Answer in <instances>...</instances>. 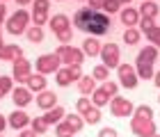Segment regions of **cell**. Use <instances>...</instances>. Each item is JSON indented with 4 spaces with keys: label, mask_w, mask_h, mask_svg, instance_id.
Returning a JSON list of instances; mask_svg holds the SVG:
<instances>
[{
    "label": "cell",
    "mask_w": 160,
    "mask_h": 137,
    "mask_svg": "<svg viewBox=\"0 0 160 137\" xmlns=\"http://www.w3.org/2000/svg\"><path fill=\"white\" fill-rule=\"evenodd\" d=\"M73 23H76L78 30L92 32V34H105L110 30V16L108 14H96L94 9H87V7L76 12Z\"/></svg>",
    "instance_id": "cell-1"
},
{
    "label": "cell",
    "mask_w": 160,
    "mask_h": 137,
    "mask_svg": "<svg viewBox=\"0 0 160 137\" xmlns=\"http://www.w3.org/2000/svg\"><path fill=\"white\" fill-rule=\"evenodd\" d=\"M28 23H30V14L25 9H18L9 21H7V32L9 34H25Z\"/></svg>",
    "instance_id": "cell-2"
},
{
    "label": "cell",
    "mask_w": 160,
    "mask_h": 137,
    "mask_svg": "<svg viewBox=\"0 0 160 137\" xmlns=\"http://www.w3.org/2000/svg\"><path fill=\"white\" fill-rule=\"evenodd\" d=\"M60 64H62V60H60V55L57 53H50V55H41V57H37V71L41 76H46V73H57L60 71Z\"/></svg>",
    "instance_id": "cell-3"
},
{
    "label": "cell",
    "mask_w": 160,
    "mask_h": 137,
    "mask_svg": "<svg viewBox=\"0 0 160 137\" xmlns=\"http://www.w3.org/2000/svg\"><path fill=\"white\" fill-rule=\"evenodd\" d=\"M80 78H82L80 64H69L67 69L57 71V85H60V87H67V85H71V82H78Z\"/></svg>",
    "instance_id": "cell-4"
},
{
    "label": "cell",
    "mask_w": 160,
    "mask_h": 137,
    "mask_svg": "<svg viewBox=\"0 0 160 137\" xmlns=\"http://www.w3.org/2000/svg\"><path fill=\"white\" fill-rule=\"evenodd\" d=\"M55 53L60 55V60L67 64V66H69V64H82V60H85V53H82V50H78V48H73L71 44L60 46Z\"/></svg>",
    "instance_id": "cell-5"
},
{
    "label": "cell",
    "mask_w": 160,
    "mask_h": 137,
    "mask_svg": "<svg viewBox=\"0 0 160 137\" xmlns=\"http://www.w3.org/2000/svg\"><path fill=\"white\" fill-rule=\"evenodd\" d=\"M130 128L137 137H153L156 135V124L151 119H140L133 114V121H130Z\"/></svg>",
    "instance_id": "cell-6"
},
{
    "label": "cell",
    "mask_w": 160,
    "mask_h": 137,
    "mask_svg": "<svg viewBox=\"0 0 160 137\" xmlns=\"http://www.w3.org/2000/svg\"><path fill=\"white\" fill-rule=\"evenodd\" d=\"M110 112L114 117H130L135 112V105L130 103L128 98H121V96H112L110 100Z\"/></svg>",
    "instance_id": "cell-7"
},
{
    "label": "cell",
    "mask_w": 160,
    "mask_h": 137,
    "mask_svg": "<svg viewBox=\"0 0 160 137\" xmlns=\"http://www.w3.org/2000/svg\"><path fill=\"white\" fill-rule=\"evenodd\" d=\"M101 57H103V64L108 69L119 66V46L117 44H105L101 48Z\"/></svg>",
    "instance_id": "cell-8"
},
{
    "label": "cell",
    "mask_w": 160,
    "mask_h": 137,
    "mask_svg": "<svg viewBox=\"0 0 160 137\" xmlns=\"http://www.w3.org/2000/svg\"><path fill=\"white\" fill-rule=\"evenodd\" d=\"M30 76H32V64L28 62L25 57H21V60L14 62V80L16 82H25Z\"/></svg>",
    "instance_id": "cell-9"
},
{
    "label": "cell",
    "mask_w": 160,
    "mask_h": 137,
    "mask_svg": "<svg viewBox=\"0 0 160 137\" xmlns=\"http://www.w3.org/2000/svg\"><path fill=\"white\" fill-rule=\"evenodd\" d=\"M119 82L123 85L126 89H135L137 87V76L130 64H121L119 66Z\"/></svg>",
    "instance_id": "cell-10"
},
{
    "label": "cell",
    "mask_w": 160,
    "mask_h": 137,
    "mask_svg": "<svg viewBox=\"0 0 160 137\" xmlns=\"http://www.w3.org/2000/svg\"><path fill=\"white\" fill-rule=\"evenodd\" d=\"M21 57H23V48L16 46V44L0 48V60H5V62H16V60H21Z\"/></svg>",
    "instance_id": "cell-11"
},
{
    "label": "cell",
    "mask_w": 160,
    "mask_h": 137,
    "mask_svg": "<svg viewBox=\"0 0 160 137\" xmlns=\"http://www.w3.org/2000/svg\"><path fill=\"white\" fill-rule=\"evenodd\" d=\"M12 98H14V105H30L32 103V91L28 89V87H16L12 91Z\"/></svg>",
    "instance_id": "cell-12"
},
{
    "label": "cell",
    "mask_w": 160,
    "mask_h": 137,
    "mask_svg": "<svg viewBox=\"0 0 160 137\" xmlns=\"http://www.w3.org/2000/svg\"><path fill=\"white\" fill-rule=\"evenodd\" d=\"M37 105L41 107V110H53V107L57 105V96H55V94L53 91H46V89H43V91H39V96H37Z\"/></svg>",
    "instance_id": "cell-13"
},
{
    "label": "cell",
    "mask_w": 160,
    "mask_h": 137,
    "mask_svg": "<svg viewBox=\"0 0 160 137\" xmlns=\"http://www.w3.org/2000/svg\"><path fill=\"white\" fill-rule=\"evenodd\" d=\"M9 126L12 128H16V130H21V128H25L28 124H30V117H28V114L23 112V110H14L12 114H9Z\"/></svg>",
    "instance_id": "cell-14"
},
{
    "label": "cell",
    "mask_w": 160,
    "mask_h": 137,
    "mask_svg": "<svg viewBox=\"0 0 160 137\" xmlns=\"http://www.w3.org/2000/svg\"><path fill=\"white\" fill-rule=\"evenodd\" d=\"M158 60V48L156 46H144L140 53H137V60L135 62H144V64H153Z\"/></svg>",
    "instance_id": "cell-15"
},
{
    "label": "cell",
    "mask_w": 160,
    "mask_h": 137,
    "mask_svg": "<svg viewBox=\"0 0 160 137\" xmlns=\"http://www.w3.org/2000/svg\"><path fill=\"white\" fill-rule=\"evenodd\" d=\"M71 23H69V16L67 14H55L53 18H50V30H53L55 34L62 32V30H69Z\"/></svg>",
    "instance_id": "cell-16"
},
{
    "label": "cell",
    "mask_w": 160,
    "mask_h": 137,
    "mask_svg": "<svg viewBox=\"0 0 160 137\" xmlns=\"http://www.w3.org/2000/svg\"><path fill=\"white\" fill-rule=\"evenodd\" d=\"M101 46L98 44V39L96 37H89V39H85L82 41V53L87 55V57H94V55H101Z\"/></svg>",
    "instance_id": "cell-17"
},
{
    "label": "cell",
    "mask_w": 160,
    "mask_h": 137,
    "mask_svg": "<svg viewBox=\"0 0 160 137\" xmlns=\"http://www.w3.org/2000/svg\"><path fill=\"white\" fill-rule=\"evenodd\" d=\"M25 85H28V87H30L32 91H43V87H46V76H41V73H32V76L25 80Z\"/></svg>",
    "instance_id": "cell-18"
},
{
    "label": "cell",
    "mask_w": 160,
    "mask_h": 137,
    "mask_svg": "<svg viewBox=\"0 0 160 137\" xmlns=\"http://www.w3.org/2000/svg\"><path fill=\"white\" fill-rule=\"evenodd\" d=\"M92 100H94V105H96V107H101V105H108V103H110L112 96H110L103 87H96V89H94V94H92Z\"/></svg>",
    "instance_id": "cell-19"
},
{
    "label": "cell",
    "mask_w": 160,
    "mask_h": 137,
    "mask_svg": "<svg viewBox=\"0 0 160 137\" xmlns=\"http://www.w3.org/2000/svg\"><path fill=\"white\" fill-rule=\"evenodd\" d=\"M94 89H96V87H94V78H92V76H82V78L78 80V91L82 94V96L94 94Z\"/></svg>",
    "instance_id": "cell-20"
},
{
    "label": "cell",
    "mask_w": 160,
    "mask_h": 137,
    "mask_svg": "<svg viewBox=\"0 0 160 137\" xmlns=\"http://www.w3.org/2000/svg\"><path fill=\"white\" fill-rule=\"evenodd\" d=\"M140 12L137 9H133V7H128V9H123V14H121V21H123V25H128V27H133L135 23H140Z\"/></svg>",
    "instance_id": "cell-21"
},
{
    "label": "cell",
    "mask_w": 160,
    "mask_h": 137,
    "mask_svg": "<svg viewBox=\"0 0 160 137\" xmlns=\"http://www.w3.org/2000/svg\"><path fill=\"white\" fill-rule=\"evenodd\" d=\"M80 117L85 119V124H98L101 121V110L96 105H92V107H87L85 112H80Z\"/></svg>",
    "instance_id": "cell-22"
},
{
    "label": "cell",
    "mask_w": 160,
    "mask_h": 137,
    "mask_svg": "<svg viewBox=\"0 0 160 137\" xmlns=\"http://www.w3.org/2000/svg\"><path fill=\"white\" fill-rule=\"evenodd\" d=\"M62 119H64V110L60 105H55L53 110H48L46 114H43V121H46V124H60Z\"/></svg>",
    "instance_id": "cell-23"
},
{
    "label": "cell",
    "mask_w": 160,
    "mask_h": 137,
    "mask_svg": "<svg viewBox=\"0 0 160 137\" xmlns=\"http://www.w3.org/2000/svg\"><path fill=\"white\" fill-rule=\"evenodd\" d=\"M135 69H137V78H142V80H149V78H153V64H144V62H135Z\"/></svg>",
    "instance_id": "cell-24"
},
{
    "label": "cell",
    "mask_w": 160,
    "mask_h": 137,
    "mask_svg": "<svg viewBox=\"0 0 160 137\" xmlns=\"http://www.w3.org/2000/svg\"><path fill=\"white\" fill-rule=\"evenodd\" d=\"M55 133H57V137H73V135H76V128L71 126V124H69L67 119H62L60 124H57Z\"/></svg>",
    "instance_id": "cell-25"
},
{
    "label": "cell",
    "mask_w": 160,
    "mask_h": 137,
    "mask_svg": "<svg viewBox=\"0 0 160 137\" xmlns=\"http://www.w3.org/2000/svg\"><path fill=\"white\" fill-rule=\"evenodd\" d=\"M137 12H140L142 14V16H149V18H156L158 16V5L156 2H151V0H147V2H142V7H140V9H137Z\"/></svg>",
    "instance_id": "cell-26"
},
{
    "label": "cell",
    "mask_w": 160,
    "mask_h": 137,
    "mask_svg": "<svg viewBox=\"0 0 160 137\" xmlns=\"http://www.w3.org/2000/svg\"><path fill=\"white\" fill-rule=\"evenodd\" d=\"M25 37H28L30 44H41V41H43V30L39 25H34L32 30H25Z\"/></svg>",
    "instance_id": "cell-27"
},
{
    "label": "cell",
    "mask_w": 160,
    "mask_h": 137,
    "mask_svg": "<svg viewBox=\"0 0 160 137\" xmlns=\"http://www.w3.org/2000/svg\"><path fill=\"white\" fill-rule=\"evenodd\" d=\"M123 41H126L128 46H135L137 41H140V30H135V27H128V30L123 32Z\"/></svg>",
    "instance_id": "cell-28"
},
{
    "label": "cell",
    "mask_w": 160,
    "mask_h": 137,
    "mask_svg": "<svg viewBox=\"0 0 160 137\" xmlns=\"http://www.w3.org/2000/svg\"><path fill=\"white\" fill-rule=\"evenodd\" d=\"M30 126H32V130L37 133V135H41V133L48 130V124L43 121V117H34V119L30 121Z\"/></svg>",
    "instance_id": "cell-29"
},
{
    "label": "cell",
    "mask_w": 160,
    "mask_h": 137,
    "mask_svg": "<svg viewBox=\"0 0 160 137\" xmlns=\"http://www.w3.org/2000/svg\"><path fill=\"white\" fill-rule=\"evenodd\" d=\"M133 114H135V117H140V119H153V110H151L149 105H137Z\"/></svg>",
    "instance_id": "cell-30"
},
{
    "label": "cell",
    "mask_w": 160,
    "mask_h": 137,
    "mask_svg": "<svg viewBox=\"0 0 160 137\" xmlns=\"http://www.w3.org/2000/svg\"><path fill=\"white\" fill-rule=\"evenodd\" d=\"M108 76H110V69H108L105 64H101V66L94 69V76H92V78H94V80H103V82H105Z\"/></svg>",
    "instance_id": "cell-31"
},
{
    "label": "cell",
    "mask_w": 160,
    "mask_h": 137,
    "mask_svg": "<svg viewBox=\"0 0 160 137\" xmlns=\"http://www.w3.org/2000/svg\"><path fill=\"white\" fill-rule=\"evenodd\" d=\"M9 91H14V85H12V78L9 76H0V94H9Z\"/></svg>",
    "instance_id": "cell-32"
},
{
    "label": "cell",
    "mask_w": 160,
    "mask_h": 137,
    "mask_svg": "<svg viewBox=\"0 0 160 137\" xmlns=\"http://www.w3.org/2000/svg\"><path fill=\"white\" fill-rule=\"evenodd\" d=\"M50 0H34V12L32 14H48Z\"/></svg>",
    "instance_id": "cell-33"
},
{
    "label": "cell",
    "mask_w": 160,
    "mask_h": 137,
    "mask_svg": "<svg viewBox=\"0 0 160 137\" xmlns=\"http://www.w3.org/2000/svg\"><path fill=\"white\" fill-rule=\"evenodd\" d=\"M64 119H67V121H69V124H71V126H73V128H76V133H78V130H80V128H82V126H85V119H82V117H80V114H69V117H64Z\"/></svg>",
    "instance_id": "cell-34"
},
{
    "label": "cell",
    "mask_w": 160,
    "mask_h": 137,
    "mask_svg": "<svg viewBox=\"0 0 160 137\" xmlns=\"http://www.w3.org/2000/svg\"><path fill=\"white\" fill-rule=\"evenodd\" d=\"M140 25H142V32L147 34V32H151L156 27V23H153V18H149V16H142L140 18Z\"/></svg>",
    "instance_id": "cell-35"
},
{
    "label": "cell",
    "mask_w": 160,
    "mask_h": 137,
    "mask_svg": "<svg viewBox=\"0 0 160 137\" xmlns=\"http://www.w3.org/2000/svg\"><path fill=\"white\" fill-rule=\"evenodd\" d=\"M119 7H121L119 0H105V7H103V9H105L108 14H117V12H119Z\"/></svg>",
    "instance_id": "cell-36"
},
{
    "label": "cell",
    "mask_w": 160,
    "mask_h": 137,
    "mask_svg": "<svg viewBox=\"0 0 160 137\" xmlns=\"http://www.w3.org/2000/svg\"><path fill=\"white\" fill-rule=\"evenodd\" d=\"M92 105H94V100H89L87 96H82V98H78V103H76V107H78V114H80V112H85L87 107H92Z\"/></svg>",
    "instance_id": "cell-37"
},
{
    "label": "cell",
    "mask_w": 160,
    "mask_h": 137,
    "mask_svg": "<svg viewBox=\"0 0 160 137\" xmlns=\"http://www.w3.org/2000/svg\"><path fill=\"white\" fill-rule=\"evenodd\" d=\"M147 37L151 39V44L158 48V46H160V27H153L151 32H147Z\"/></svg>",
    "instance_id": "cell-38"
},
{
    "label": "cell",
    "mask_w": 160,
    "mask_h": 137,
    "mask_svg": "<svg viewBox=\"0 0 160 137\" xmlns=\"http://www.w3.org/2000/svg\"><path fill=\"white\" fill-rule=\"evenodd\" d=\"M103 89L110 94V96H117V89H119V85L117 82H112V80H105L103 82Z\"/></svg>",
    "instance_id": "cell-39"
},
{
    "label": "cell",
    "mask_w": 160,
    "mask_h": 137,
    "mask_svg": "<svg viewBox=\"0 0 160 137\" xmlns=\"http://www.w3.org/2000/svg\"><path fill=\"white\" fill-rule=\"evenodd\" d=\"M57 39H60L62 44L71 41V39H73V32H71V27H69V30H62V32H57Z\"/></svg>",
    "instance_id": "cell-40"
},
{
    "label": "cell",
    "mask_w": 160,
    "mask_h": 137,
    "mask_svg": "<svg viewBox=\"0 0 160 137\" xmlns=\"http://www.w3.org/2000/svg\"><path fill=\"white\" fill-rule=\"evenodd\" d=\"M32 21H34V25L41 27V25L48 21V14H32Z\"/></svg>",
    "instance_id": "cell-41"
},
{
    "label": "cell",
    "mask_w": 160,
    "mask_h": 137,
    "mask_svg": "<svg viewBox=\"0 0 160 137\" xmlns=\"http://www.w3.org/2000/svg\"><path fill=\"white\" fill-rule=\"evenodd\" d=\"M98 137H117V130L114 128H103V130H98Z\"/></svg>",
    "instance_id": "cell-42"
},
{
    "label": "cell",
    "mask_w": 160,
    "mask_h": 137,
    "mask_svg": "<svg viewBox=\"0 0 160 137\" xmlns=\"http://www.w3.org/2000/svg\"><path fill=\"white\" fill-rule=\"evenodd\" d=\"M101 7H105V0H89V9H101Z\"/></svg>",
    "instance_id": "cell-43"
},
{
    "label": "cell",
    "mask_w": 160,
    "mask_h": 137,
    "mask_svg": "<svg viewBox=\"0 0 160 137\" xmlns=\"http://www.w3.org/2000/svg\"><path fill=\"white\" fill-rule=\"evenodd\" d=\"M18 137H39V135L34 133V130H23V133H21Z\"/></svg>",
    "instance_id": "cell-44"
},
{
    "label": "cell",
    "mask_w": 160,
    "mask_h": 137,
    "mask_svg": "<svg viewBox=\"0 0 160 137\" xmlns=\"http://www.w3.org/2000/svg\"><path fill=\"white\" fill-rule=\"evenodd\" d=\"M5 14H7V7H5L2 2H0V23L5 21Z\"/></svg>",
    "instance_id": "cell-45"
},
{
    "label": "cell",
    "mask_w": 160,
    "mask_h": 137,
    "mask_svg": "<svg viewBox=\"0 0 160 137\" xmlns=\"http://www.w3.org/2000/svg\"><path fill=\"white\" fill-rule=\"evenodd\" d=\"M5 126H9V124H7V119L2 117V114H0V133H2V130H5Z\"/></svg>",
    "instance_id": "cell-46"
},
{
    "label": "cell",
    "mask_w": 160,
    "mask_h": 137,
    "mask_svg": "<svg viewBox=\"0 0 160 137\" xmlns=\"http://www.w3.org/2000/svg\"><path fill=\"white\" fill-rule=\"evenodd\" d=\"M153 80H156V87H160V71H158V73L153 76Z\"/></svg>",
    "instance_id": "cell-47"
},
{
    "label": "cell",
    "mask_w": 160,
    "mask_h": 137,
    "mask_svg": "<svg viewBox=\"0 0 160 137\" xmlns=\"http://www.w3.org/2000/svg\"><path fill=\"white\" fill-rule=\"evenodd\" d=\"M18 5H28V2H32V0H16Z\"/></svg>",
    "instance_id": "cell-48"
},
{
    "label": "cell",
    "mask_w": 160,
    "mask_h": 137,
    "mask_svg": "<svg viewBox=\"0 0 160 137\" xmlns=\"http://www.w3.org/2000/svg\"><path fill=\"white\" fill-rule=\"evenodd\" d=\"M2 46H5V44H2V32H0V48H2Z\"/></svg>",
    "instance_id": "cell-49"
},
{
    "label": "cell",
    "mask_w": 160,
    "mask_h": 137,
    "mask_svg": "<svg viewBox=\"0 0 160 137\" xmlns=\"http://www.w3.org/2000/svg\"><path fill=\"white\" fill-rule=\"evenodd\" d=\"M119 2H130V0H119Z\"/></svg>",
    "instance_id": "cell-50"
},
{
    "label": "cell",
    "mask_w": 160,
    "mask_h": 137,
    "mask_svg": "<svg viewBox=\"0 0 160 137\" xmlns=\"http://www.w3.org/2000/svg\"><path fill=\"white\" fill-rule=\"evenodd\" d=\"M153 137H160V135H153Z\"/></svg>",
    "instance_id": "cell-51"
},
{
    "label": "cell",
    "mask_w": 160,
    "mask_h": 137,
    "mask_svg": "<svg viewBox=\"0 0 160 137\" xmlns=\"http://www.w3.org/2000/svg\"><path fill=\"white\" fill-rule=\"evenodd\" d=\"M0 2H5V0H0Z\"/></svg>",
    "instance_id": "cell-52"
},
{
    "label": "cell",
    "mask_w": 160,
    "mask_h": 137,
    "mask_svg": "<svg viewBox=\"0 0 160 137\" xmlns=\"http://www.w3.org/2000/svg\"><path fill=\"white\" fill-rule=\"evenodd\" d=\"M0 98H2V94H0Z\"/></svg>",
    "instance_id": "cell-53"
},
{
    "label": "cell",
    "mask_w": 160,
    "mask_h": 137,
    "mask_svg": "<svg viewBox=\"0 0 160 137\" xmlns=\"http://www.w3.org/2000/svg\"><path fill=\"white\" fill-rule=\"evenodd\" d=\"M0 137H2V135H0Z\"/></svg>",
    "instance_id": "cell-54"
}]
</instances>
